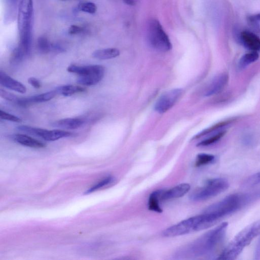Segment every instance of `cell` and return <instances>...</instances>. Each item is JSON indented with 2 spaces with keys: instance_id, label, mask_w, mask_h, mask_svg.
I'll return each instance as SVG.
<instances>
[{
  "instance_id": "cell-1",
  "label": "cell",
  "mask_w": 260,
  "mask_h": 260,
  "mask_svg": "<svg viewBox=\"0 0 260 260\" xmlns=\"http://www.w3.org/2000/svg\"><path fill=\"white\" fill-rule=\"evenodd\" d=\"M260 197V192L229 195L208 207L204 213L213 215L218 221L233 215Z\"/></svg>"
},
{
  "instance_id": "cell-2",
  "label": "cell",
  "mask_w": 260,
  "mask_h": 260,
  "mask_svg": "<svg viewBox=\"0 0 260 260\" xmlns=\"http://www.w3.org/2000/svg\"><path fill=\"white\" fill-rule=\"evenodd\" d=\"M228 223L224 222L201 236L186 248V254L193 257L211 255L223 244L226 235Z\"/></svg>"
},
{
  "instance_id": "cell-3",
  "label": "cell",
  "mask_w": 260,
  "mask_h": 260,
  "mask_svg": "<svg viewBox=\"0 0 260 260\" xmlns=\"http://www.w3.org/2000/svg\"><path fill=\"white\" fill-rule=\"evenodd\" d=\"M34 15L33 0H21L18 6V28L19 36L18 46L26 56L31 51Z\"/></svg>"
},
{
  "instance_id": "cell-4",
  "label": "cell",
  "mask_w": 260,
  "mask_h": 260,
  "mask_svg": "<svg viewBox=\"0 0 260 260\" xmlns=\"http://www.w3.org/2000/svg\"><path fill=\"white\" fill-rule=\"evenodd\" d=\"M260 235V220L245 228L231 241L219 256L218 260L236 259L244 249Z\"/></svg>"
},
{
  "instance_id": "cell-5",
  "label": "cell",
  "mask_w": 260,
  "mask_h": 260,
  "mask_svg": "<svg viewBox=\"0 0 260 260\" xmlns=\"http://www.w3.org/2000/svg\"><path fill=\"white\" fill-rule=\"evenodd\" d=\"M147 40L154 49L161 52H167L172 49L169 38L159 20L152 19L147 26Z\"/></svg>"
},
{
  "instance_id": "cell-6",
  "label": "cell",
  "mask_w": 260,
  "mask_h": 260,
  "mask_svg": "<svg viewBox=\"0 0 260 260\" xmlns=\"http://www.w3.org/2000/svg\"><path fill=\"white\" fill-rule=\"evenodd\" d=\"M205 229L203 217L201 215L185 220L167 228L163 231V236L166 238L176 237Z\"/></svg>"
},
{
  "instance_id": "cell-7",
  "label": "cell",
  "mask_w": 260,
  "mask_h": 260,
  "mask_svg": "<svg viewBox=\"0 0 260 260\" xmlns=\"http://www.w3.org/2000/svg\"><path fill=\"white\" fill-rule=\"evenodd\" d=\"M229 187V183L225 179H211L193 193L190 198L195 201L207 200L225 192Z\"/></svg>"
},
{
  "instance_id": "cell-8",
  "label": "cell",
  "mask_w": 260,
  "mask_h": 260,
  "mask_svg": "<svg viewBox=\"0 0 260 260\" xmlns=\"http://www.w3.org/2000/svg\"><path fill=\"white\" fill-rule=\"evenodd\" d=\"M183 94L180 89L170 90L164 94L158 99L155 105V110L159 113L168 111L178 101Z\"/></svg>"
},
{
  "instance_id": "cell-9",
  "label": "cell",
  "mask_w": 260,
  "mask_h": 260,
  "mask_svg": "<svg viewBox=\"0 0 260 260\" xmlns=\"http://www.w3.org/2000/svg\"><path fill=\"white\" fill-rule=\"evenodd\" d=\"M239 38L241 43L246 48L252 51L260 52V38L255 34L244 31L241 32Z\"/></svg>"
},
{
  "instance_id": "cell-10",
  "label": "cell",
  "mask_w": 260,
  "mask_h": 260,
  "mask_svg": "<svg viewBox=\"0 0 260 260\" xmlns=\"http://www.w3.org/2000/svg\"><path fill=\"white\" fill-rule=\"evenodd\" d=\"M229 75L227 73H222L216 77L209 85L205 93V96H211L222 92L228 84Z\"/></svg>"
},
{
  "instance_id": "cell-11",
  "label": "cell",
  "mask_w": 260,
  "mask_h": 260,
  "mask_svg": "<svg viewBox=\"0 0 260 260\" xmlns=\"http://www.w3.org/2000/svg\"><path fill=\"white\" fill-rule=\"evenodd\" d=\"M57 93L55 90L40 95L23 98H18L15 102L22 107H27L34 103L47 102L53 99Z\"/></svg>"
},
{
  "instance_id": "cell-12",
  "label": "cell",
  "mask_w": 260,
  "mask_h": 260,
  "mask_svg": "<svg viewBox=\"0 0 260 260\" xmlns=\"http://www.w3.org/2000/svg\"><path fill=\"white\" fill-rule=\"evenodd\" d=\"M0 84L9 90L20 94H23L26 92V88L23 84L2 71H0Z\"/></svg>"
},
{
  "instance_id": "cell-13",
  "label": "cell",
  "mask_w": 260,
  "mask_h": 260,
  "mask_svg": "<svg viewBox=\"0 0 260 260\" xmlns=\"http://www.w3.org/2000/svg\"><path fill=\"white\" fill-rule=\"evenodd\" d=\"M191 186L188 184H182L168 190H161L162 201L181 198L190 190Z\"/></svg>"
},
{
  "instance_id": "cell-14",
  "label": "cell",
  "mask_w": 260,
  "mask_h": 260,
  "mask_svg": "<svg viewBox=\"0 0 260 260\" xmlns=\"http://www.w3.org/2000/svg\"><path fill=\"white\" fill-rule=\"evenodd\" d=\"M68 72L79 76H86L97 73H105L104 68L101 65L79 66L72 65L67 68Z\"/></svg>"
},
{
  "instance_id": "cell-15",
  "label": "cell",
  "mask_w": 260,
  "mask_h": 260,
  "mask_svg": "<svg viewBox=\"0 0 260 260\" xmlns=\"http://www.w3.org/2000/svg\"><path fill=\"white\" fill-rule=\"evenodd\" d=\"M11 138L21 145L35 149L45 147V144L31 137L24 134H16L11 136Z\"/></svg>"
},
{
  "instance_id": "cell-16",
  "label": "cell",
  "mask_w": 260,
  "mask_h": 260,
  "mask_svg": "<svg viewBox=\"0 0 260 260\" xmlns=\"http://www.w3.org/2000/svg\"><path fill=\"white\" fill-rule=\"evenodd\" d=\"M84 121L78 118H67L57 121L51 123L53 127L67 130H75L81 127Z\"/></svg>"
},
{
  "instance_id": "cell-17",
  "label": "cell",
  "mask_w": 260,
  "mask_h": 260,
  "mask_svg": "<svg viewBox=\"0 0 260 260\" xmlns=\"http://www.w3.org/2000/svg\"><path fill=\"white\" fill-rule=\"evenodd\" d=\"M77 134L61 130H46L42 138L48 141H54L63 138L76 136Z\"/></svg>"
},
{
  "instance_id": "cell-18",
  "label": "cell",
  "mask_w": 260,
  "mask_h": 260,
  "mask_svg": "<svg viewBox=\"0 0 260 260\" xmlns=\"http://www.w3.org/2000/svg\"><path fill=\"white\" fill-rule=\"evenodd\" d=\"M120 54L119 49L115 48H110L99 49L95 51L92 56L94 58L105 60L115 58Z\"/></svg>"
},
{
  "instance_id": "cell-19",
  "label": "cell",
  "mask_w": 260,
  "mask_h": 260,
  "mask_svg": "<svg viewBox=\"0 0 260 260\" xmlns=\"http://www.w3.org/2000/svg\"><path fill=\"white\" fill-rule=\"evenodd\" d=\"M104 76V73L79 76L77 82L84 86H93L100 82L103 78Z\"/></svg>"
},
{
  "instance_id": "cell-20",
  "label": "cell",
  "mask_w": 260,
  "mask_h": 260,
  "mask_svg": "<svg viewBox=\"0 0 260 260\" xmlns=\"http://www.w3.org/2000/svg\"><path fill=\"white\" fill-rule=\"evenodd\" d=\"M85 89L79 86L74 85H66L60 86L55 89L57 94L68 97L72 96L77 93H80L85 91Z\"/></svg>"
},
{
  "instance_id": "cell-21",
  "label": "cell",
  "mask_w": 260,
  "mask_h": 260,
  "mask_svg": "<svg viewBox=\"0 0 260 260\" xmlns=\"http://www.w3.org/2000/svg\"><path fill=\"white\" fill-rule=\"evenodd\" d=\"M161 195V190L155 191L150 195L148 202V207L150 211L159 213L162 212L160 206V202L162 201Z\"/></svg>"
},
{
  "instance_id": "cell-22",
  "label": "cell",
  "mask_w": 260,
  "mask_h": 260,
  "mask_svg": "<svg viewBox=\"0 0 260 260\" xmlns=\"http://www.w3.org/2000/svg\"><path fill=\"white\" fill-rule=\"evenodd\" d=\"M259 57V53L256 51H252L245 54L241 57L240 60L239 68L240 69L245 68L248 66L257 61Z\"/></svg>"
},
{
  "instance_id": "cell-23",
  "label": "cell",
  "mask_w": 260,
  "mask_h": 260,
  "mask_svg": "<svg viewBox=\"0 0 260 260\" xmlns=\"http://www.w3.org/2000/svg\"><path fill=\"white\" fill-rule=\"evenodd\" d=\"M19 131L23 132L28 134L42 138L46 129L34 128L28 126H20L17 128Z\"/></svg>"
},
{
  "instance_id": "cell-24",
  "label": "cell",
  "mask_w": 260,
  "mask_h": 260,
  "mask_svg": "<svg viewBox=\"0 0 260 260\" xmlns=\"http://www.w3.org/2000/svg\"><path fill=\"white\" fill-rule=\"evenodd\" d=\"M114 181V179L111 177H108L104 179L103 180L99 182L98 183L95 184L94 186L92 187L88 190L86 191L85 193V194H89L93 192H96V191L99 190L105 187H107L110 184H112Z\"/></svg>"
},
{
  "instance_id": "cell-25",
  "label": "cell",
  "mask_w": 260,
  "mask_h": 260,
  "mask_svg": "<svg viewBox=\"0 0 260 260\" xmlns=\"http://www.w3.org/2000/svg\"><path fill=\"white\" fill-rule=\"evenodd\" d=\"M25 56L26 55L24 51L18 46L13 50L10 56V62L12 65L18 64L22 62Z\"/></svg>"
},
{
  "instance_id": "cell-26",
  "label": "cell",
  "mask_w": 260,
  "mask_h": 260,
  "mask_svg": "<svg viewBox=\"0 0 260 260\" xmlns=\"http://www.w3.org/2000/svg\"><path fill=\"white\" fill-rule=\"evenodd\" d=\"M215 159V157L207 154H199L196 158L195 165L196 167L205 166L212 163Z\"/></svg>"
},
{
  "instance_id": "cell-27",
  "label": "cell",
  "mask_w": 260,
  "mask_h": 260,
  "mask_svg": "<svg viewBox=\"0 0 260 260\" xmlns=\"http://www.w3.org/2000/svg\"><path fill=\"white\" fill-rule=\"evenodd\" d=\"M52 44L44 37H40L37 41V47L39 51L42 54L48 53L51 50Z\"/></svg>"
},
{
  "instance_id": "cell-28",
  "label": "cell",
  "mask_w": 260,
  "mask_h": 260,
  "mask_svg": "<svg viewBox=\"0 0 260 260\" xmlns=\"http://www.w3.org/2000/svg\"><path fill=\"white\" fill-rule=\"evenodd\" d=\"M247 21L250 26L254 31L260 33V13L249 16Z\"/></svg>"
},
{
  "instance_id": "cell-29",
  "label": "cell",
  "mask_w": 260,
  "mask_h": 260,
  "mask_svg": "<svg viewBox=\"0 0 260 260\" xmlns=\"http://www.w3.org/2000/svg\"><path fill=\"white\" fill-rule=\"evenodd\" d=\"M226 131L219 132L216 135L200 142L198 144V147H206L211 145L220 140L226 134Z\"/></svg>"
},
{
  "instance_id": "cell-30",
  "label": "cell",
  "mask_w": 260,
  "mask_h": 260,
  "mask_svg": "<svg viewBox=\"0 0 260 260\" xmlns=\"http://www.w3.org/2000/svg\"><path fill=\"white\" fill-rule=\"evenodd\" d=\"M79 11L90 13L94 14L97 10V6L92 2H86L80 4L78 6Z\"/></svg>"
},
{
  "instance_id": "cell-31",
  "label": "cell",
  "mask_w": 260,
  "mask_h": 260,
  "mask_svg": "<svg viewBox=\"0 0 260 260\" xmlns=\"http://www.w3.org/2000/svg\"><path fill=\"white\" fill-rule=\"evenodd\" d=\"M231 122H233V121L231 120H228L224 122H221L219 124H216V125L213 126L212 127L207 129L204 132H201V133L199 134V135L197 136V137H200L201 136H203L204 135H206L207 134H208L210 133H212L215 130L222 128L223 127H225V126L230 124Z\"/></svg>"
},
{
  "instance_id": "cell-32",
  "label": "cell",
  "mask_w": 260,
  "mask_h": 260,
  "mask_svg": "<svg viewBox=\"0 0 260 260\" xmlns=\"http://www.w3.org/2000/svg\"><path fill=\"white\" fill-rule=\"evenodd\" d=\"M260 183V172L248 178L244 183L245 187H251Z\"/></svg>"
},
{
  "instance_id": "cell-33",
  "label": "cell",
  "mask_w": 260,
  "mask_h": 260,
  "mask_svg": "<svg viewBox=\"0 0 260 260\" xmlns=\"http://www.w3.org/2000/svg\"><path fill=\"white\" fill-rule=\"evenodd\" d=\"M0 119L15 123H21V120L15 115L0 110Z\"/></svg>"
},
{
  "instance_id": "cell-34",
  "label": "cell",
  "mask_w": 260,
  "mask_h": 260,
  "mask_svg": "<svg viewBox=\"0 0 260 260\" xmlns=\"http://www.w3.org/2000/svg\"><path fill=\"white\" fill-rule=\"evenodd\" d=\"M0 96L7 100L16 102L18 98L12 93L7 92L2 89L0 90Z\"/></svg>"
},
{
  "instance_id": "cell-35",
  "label": "cell",
  "mask_w": 260,
  "mask_h": 260,
  "mask_svg": "<svg viewBox=\"0 0 260 260\" xmlns=\"http://www.w3.org/2000/svg\"><path fill=\"white\" fill-rule=\"evenodd\" d=\"M83 31V28L76 25H72L69 28V34L70 35H76Z\"/></svg>"
},
{
  "instance_id": "cell-36",
  "label": "cell",
  "mask_w": 260,
  "mask_h": 260,
  "mask_svg": "<svg viewBox=\"0 0 260 260\" xmlns=\"http://www.w3.org/2000/svg\"><path fill=\"white\" fill-rule=\"evenodd\" d=\"M28 82L35 89H38L41 87L40 81L35 77H30L28 79Z\"/></svg>"
},
{
  "instance_id": "cell-37",
  "label": "cell",
  "mask_w": 260,
  "mask_h": 260,
  "mask_svg": "<svg viewBox=\"0 0 260 260\" xmlns=\"http://www.w3.org/2000/svg\"><path fill=\"white\" fill-rule=\"evenodd\" d=\"M51 50L57 52H63L65 51L64 47L59 44H52Z\"/></svg>"
},
{
  "instance_id": "cell-38",
  "label": "cell",
  "mask_w": 260,
  "mask_h": 260,
  "mask_svg": "<svg viewBox=\"0 0 260 260\" xmlns=\"http://www.w3.org/2000/svg\"><path fill=\"white\" fill-rule=\"evenodd\" d=\"M18 0H7L8 4L9 5L10 8L13 9L16 8V6L17 7V4Z\"/></svg>"
},
{
  "instance_id": "cell-39",
  "label": "cell",
  "mask_w": 260,
  "mask_h": 260,
  "mask_svg": "<svg viewBox=\"0 0 260 260\" xmlns=\"http://www.w3.org/2000/svg\"><path fill=\"white\" fill-rule=\"evenodd\" d=\"M124 2L127 5L134 6L135 5V0H123Z\"/></svg>"
},
{
  "instance_id": "cell-40",
  "label": "cell",
  "mask_w": 260,
  "mask_h": 260,
  "mask_svg": "<svg viewBox=\"0 0 260 260\" xmlns=\"http://www.w3.org/2000/svg\"><path fill=\"white\" fill-rule=\"evenodd\" d=\"M62 1H68V0H62Z\"/></svg>"
}]
</instances>
